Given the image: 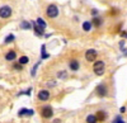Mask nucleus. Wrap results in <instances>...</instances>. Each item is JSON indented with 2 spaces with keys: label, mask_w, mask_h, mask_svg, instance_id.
Segmentation results:
<instances>
[{
  "label": "nucleus",
  "mask_w": 127,
  "mask_h": 123,
  "mask_svg": "<svg viewBox=\"0 0 127 123\" xmlns=\"http://www.w3.org/2000/svg\"><path fill=\"white\" fill-rule=\"evenodd\" d=\"M46 15L48 17V18H56L57 15H59V8L55 5V4H50L48 6H47V9H46Z\"/></svg>",
  "instance_id": "1"
},
{
  "label": "nucleus",
  "mask_w": 127,
  "mask_h": 123,
  "mask_svg": "<svg viewBox=\"0 0 127 123\" xmlns=\"http://www.w3.org/2000/svg\"><path fill=\"white\" fill-rule=\"evenodd\" d=\"M36 24H37L38 27H41V28H43V29H45V28H46V25H47V24H46V22H45V20L42 19V18H38V19H37Z\"/></svg>",
  "instance_id": "16"
},
{
  "label": "nucleus",
  "mask_w": 127,
  "mask_h": 123,
  "mask_svg": "<svg viewBox=\"0 0 127 123\" xmlns=\"http://www.w3.org/2000/svg\"><path fill=\"white\" fill-rule=\"evenodd\" d=\"M120 47L123 49V47H125V42H123V41H121V42H120Z\"/></svg>",
  "instance_id": "30"
},
{
  "label": "nucleus",
  "mask_w": 127,
  "mask_h": 123,
  "mask_svg": "<svg viewBox=\"0 0 127 123\" xmlns=\"http://www.w3.org/2000/svg\"><path fill=\"white\" fill-rule=\"evenodd\" d=\"M54 123H60V119H55V122Z\"/></svg>",
  "instance_id": "31"
},
{
  "label": "nucleus",
  "mask_w": 127,
  "mask_h": 123,
  "mask_svg": "<svg viewBox=\"0 0 127 123\" xmlns=\"http://www.w3.org/2000/svg\"><path fill=\"white\" fill-rule=\"evenodd\" d=\"M15 58H17L15 51H9V52H6V55H5V60L6 61H14Z\"/></svg>",
  "instance_id": "11"
},
{
  "label": "nucleus",
  "mask_w": 127,
  "mask_h": 123,
  "mask_svg": "<svg viewBox=\"0 0 127 123\" xmlns=\"http://www.w3.org/2000/svg\"><path fill=\"white\" fill-rule=\"evenodd\" d=\"M32 25L28 23V22H26V20H24V22H22V24H20V28H22V29H29Z\"/></svg>",
  "instance_id": "20"
},
{
  "label": "nucleus",
  "mask_w": 127,
  "mask_h": 123,
  "mask_svg": "<svg viewBox=\"0 0 127 123\" xmlns=\"http://www.w3.org/2000/svg\"><path fill=\"white\" fill-rule=\"evenodd\" d=\"M104 69H105V65L103 61H95L94 65H93V70H94V73L97 74L98 76L103 75L104 74Z\"/></svg>",
  "instance_id": "2"
},
{
  "label": "nucleus",
  "mask_w": 127,
  "mask_h": 123,
  "mask_svg": "<svg viewBox=\"0 0 127 123\" xmlns=\"http://www.w3.org/2000/svg\"><path fill=\"white\" fill-rule=\"evenodd\" d=\"M31 91H32V89L29 88V89H27L26 91H22L20 94H26V95H31Z\"/></svg>",
  "instance_id": "26"
},
{
  "label": "nucleus",
  "mask_w": 127,
  "mask_h": 123,
  "mask_svg": "<svg viewBox=\"0 0 127 123\" xmlns=\"http://www.w3.org/2000/svg\"><path fill=\"white\" fill-rule=\"evenodd\" d=\"M112 123H125V121H123V119L118 116V117H116V118H114V121H113Z\"/></svg>",
  "instance_id": "24"
},
{
  "label": "nucleus",
  "mask_w": 127,
  "mask_h": 123,
  "mask_svg": "<svg viewBox=\"0 0 127 123\" xmlns=\"http://www.w3.org/2000/svg\"><path fill=\"white\" fill-rule=\"evenodd\" d=\"M107 93H108V90H107V86H105L104 84H99L97 88H95V94H97L98 97H100V98L105 97Z\"/></svg>",
  "instance_id": "4"
},
{
  "label": "nucleus",
  "mask_w": 127,
  "mask_h": 123,
  "mask_svg": "<svg viewBox=\"0 0 127 123\" xmlns=\"http://www.w3.org/2000/svg\"><path fill=\"white\" fill-rule=\"evenodd\" d=\"M41 57L43 58V60H46V58L50 57V55L46 52V46L45 45H42V47H41Z\"/></svg>",
  "instance_id": "14"
},
{
  "label": "nucleus",
  "mask_w": 127,
  "mask_h": 123,
  "mask_svg": "<svg viewBox=\"0 0 127 123\" xmlns=\"http://www.w3.org/2000/svg\"><path fill=\"white\" fill-rule=\"evenodd\" d=\"M102 22H103V20H102V18H98V17H94L93 18V20H92V25H94V27H100L102 25Z\"/></svg>",
  "instance_id": "12"
},
{
  "label": "nucleus",
  "mask_w": 127,
  "mask_h": 123,
  "mask_svg": "<svg viewBox=\"0 0 127 123\" xmlns=\"http://www.w3.org/2000/svg\"><path fill=\"white\" fill-rule=\"evenodd\" d=\"M121 37L122 38H127V32H125V30H123V32H121Z\"/></svg>",
  "instance_id": "28"
},
{
  "label": "nucleus",
  "mask_w": 127,
  "mask_h": 123,
  "mask_svg": "<svg viewBox=\"0 0 127 123\" xmlns=\"http://www.w3.org/2000/svg\"><path fill=\"white\" fill-rule=\"evenodd\" d=\"M33 28H34V32L37 33V36H43V28H41V27H38L34 22H33Z\"/></svg>",
  "instance_id": "13"
},
{
  "label": "nucleus",
  "mask_w": 127,
  "mask_h": 123,
  "mask_svg": "<svg viewBox=\"0 0 127 123\" xmlns=\"http://www.w3.org/2000/svg\"><path fill=\"white\" fill-rule=\"evenodd\" d=\"M41 116L43 118H51L52 116H54V110H52V108L50 105H46L41 109Z\"/></svg>",
  "instance_id": "6"
},
{
  "label": "nucleus",
  "mask_w": 127,
  "mask_h": 123,
  "mask_svg": "<svg viewBox=\"0 0 127 123\" xmlns=\"http://www.w3.org/2000/svg\"><path fill=\"white\" fill-rule=\"evenodd\" d=\"M12 13H13L12 8L8 6V5H4V6L0 8V18H3V19L9 18L10 15H12Z\"/></svg>",
  "instance_id": "3"
},
{
  "label": "nucleus",
  "mask_w": 127,
  "mask_h": 123,
  "mask_svg": "<svg viewBox=\"0 0 127 123\" xmlns=\"http://www.w3.org/2000/svg\"><path fill=\"white\" fill-rule=\"evenodd\" d=\"M109 15H118V9L112 8V9L109 10Z\"/></svg>",
  "instance_id": "21"
},
{
  "label": "nucleus",
  "mask_w": 127,
  "mask_h": 123,
  "mask_svg": "<svg viewBox=\"0 0 127 123\" xmlns=\"http://www.w3.org/2000/svg\"><path fill=\"white\" fill-rule=\"evenodd\" d=\"M34 114V110L33 109H27V108H22L18 112V116L19 117H23V116H33Z\"/></svg>",
  "instance_id": "8"
},
{
  "label": "nucleus",
  "mask_w": 127,
  "mask_h": 123,
  "mask_svg": "<svg viewBox=\"0 0 127 123\" xmlns=\"http://www.w3.org/2000/svg\"><path fill=\"white\" fill-rule=\"evenodd\" d=\"M123 52H125V56H127V49H123Z\"/></svg>",
  "instance_id": "32"
},
{
  "label": "nucleus",
  "mask_w": 127,
  "mask_h": 123,
  "mask_svg": "<svg viewBox=\"0 0 127 123\" xmlns=\"http://www.w3.org/2000/svg\"><path fill=\"white\" fill-rule=\"evenodd\" d=\"M97 56H98L97 51L93 49V48L88 49L87 52H85V58H87V61H89V62H94L95 58H97Z\"/></svg>",
  "instance_id": "5"
},
{
  "label": "nucleus",
  "mask_w": 127,
  "mask_h": 123,
  "mask_svg": "<svg viewBox=\"0 0 127 123\" xmlns=\"http://www.w3.org/2000/svg\"><path fill=\"white\" fill-rule=\"evenodd\" d=\"M94 116H95V118H97L98 122H104L105 119H107V113L103 112V110H98Z\"/></svg>",
  "instance_id": "9"
},
{
  "label": "nucleus",
  "mask_w": 127,
  "mask_h": 123,
  "mask_svg": "<svg viewBox=\"0 0 127 123\" xmlns=\"http://www.w3.org/2000/svg\"><path fill=\"white\" fill-rule=\"evenodd\" d=\"M14 69H15V70H22L23 66L20 65V64H14Z\"/></svg>",
  "instance_id": "25"
},
{
  "label": "nucleus",
  "mask_w": 127,
  "mask_h": 123,
  "mask_svg": "<svg viewBox=\"0 0 127 123\" xmlns=\"http://www.w3.org/2000/svg\"><path fill=\"white\" fill-rule=\"evenodd\" d=\"M92 15H93V17H97V15H98V10H97V9H93V10H92Z\"/></svg>",
  "instance_id": "27"
},
{
  "label": "nucleus",
  "mask_w": 127,
  "mask_h": 123,
  "mask_svg": "<svg viewBox=\"0 0 127 123\" xmlns=\"http://www.w3.org/2000/svg\"><path fill=\"white\" fill-rule=\"evenodd\" d=\"M120 112H121V113H125V112H126V107H121Z\"/></svg>",
  "instance_id": "29"
},
{
  "label": "nucleus",
  "mask_w": 127,
  "mask_h": 123,
  "mask_svg": "<svg viewBox=\"0 0 127 123\" xmlns=\"http://www.w3.org/2000/svg\"><path fill=\"white\" fill-rule=\"evenodd\" d=\"M69 66H70V69H71L72 71H78V70H79V67H80L79 61H78V60H71L70 62H69Z\"/></svg>",
  "instance_id": "10"
},
{
  "label": "nucleus",
  "mask_w": 127,
  "mask_h": 123,
  "mask_svg": "<svg viewBox=\"0 0 127 123\" xmlns=\"http://www.w3.org/2000/svg\"><path fill=\"white\" fill-rule=\"evenodd\" d=\"M28 61H29V58H28L27 56H22V57H20V58H19V62H18V64H20V65H22V66H23V65H26V64H28Z\"/></svg>",
  "instance_id": "18"
},
{
  "label": "nucleus",
  "mask_w": 127,
  "mask_h": 123,
  "mask_svg": "<svg viewBox=\"0 0 127 123\" xmlns=\"http://www.w3.org/2000/svg\"><path fill=\"white\" fill-rule=\"evenodd\" d=\"M83 29L85 30V32H89V30L92 29V23L90 22H84L83 23Z\"/></svg>",
  "instance_id": "17"
},
{
  "label": "nucleus",
  "mask_w": 127,
  "mask_h": 123,
  "mask_svg": "<svg viewBox=\"0 0 127 123\" xmlns=\"http://www.w3.org/2000/svg\"><path fill=\"white\" fill-rule=\"evenodd\" d=\"M37 97H38V99L41 101H46V100L50 99V91L48 90H39Z\"/></svg>",
  "instance_id": "7"
},
{
  "label": "nucleus",
  "mask_w": 127,
  "mask_h": 123,
  "mask_svg": "<svg viewBox=\"0 0 127 123\" xmlns=\"http://www.w3.org/2000/svg\"><path fill=\"white\" fill-rule=\"evenodd\" d=\"M14 39H15V37H14L13 34H9V36L4 39V43H10V42H13Z\"/></svg>",
  "instance_id": "19"
},
{
  "label": "nucleus",
  "mask_w": 127,
  "mask_h": 123,
  "mask_svg": "<svg viewBox=\"0 0 127 123\" xmlns=\"http://www.w3.org/2000/svg\"><path fill=\"white\" fill-rule=\"evenodd\" d=\"M87 123H98V121H97V118H95L94 114H89L87 117Z\"/></svg>",
  "instance_id": "15"
},
{
  "label": "nucleus",
  "mask_w": 127,
  "mask_h": 123,
  "mask_svg": "<svg viewBox=\"0 0 127 123\" xmlns=\"http://www.w3.org/2000/svg\"><path fill=\"white\" fill-rule=\"evenodd\" d=\"M57 76H59L60 79H65V77H66V71H59Z\"/></svg>",
  "instance_id": "22"
},
{
  "label": "nucleus",
  "mask_w": 127,
  "mask_h": 123,
  "mask_svg": "<svg viewBox=\"0 0 127 123\" xmlns=\"http://www.w3.org/2000/svg\"><path fill=\"white\" fill-rule=\"evenodd\" d=\"M39 66V62H37L36 65H34V67L32 69V71H31V74H32V76H34L36 75V71H37V67Z\"/></svg>",
  "instance_id": "23"
}]
</instances>
